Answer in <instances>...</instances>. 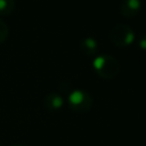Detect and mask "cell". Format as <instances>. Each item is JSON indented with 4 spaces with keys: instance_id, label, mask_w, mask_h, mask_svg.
Wrapping results in <instances>:
<instances>
[{
    "instance_id": "obj_1",
    "label": "cell",
    "mask_w": 146,
    "mask_h": 146,
    "mask_svg": "<svg viewBox=\"0 0 146 146\" xmlns=\"http://www.w3.org/2000/svg\"><path fill=\"white\" fill-rule=\"evenodd\" d=\"M96 73L103 79H113L120 72V63L108 54H102L94 58L92 62Z\"/></svg>"
},
{
    "instance_id": "obj_2",
    "label": "cell",
    "mask_w": 146,
    "mask_h": 146,
    "mask_svg": "<svg viewBox=\"0 0 146 146\" xmlns=\"http://www.w3.org/2000/svg\"><path fill=\"white\" fill-rule=\"evenodd\" d=\"M110 40L116 47H127L135 40V32L128 24H116L110 31Z\"/></svg>"
},
{
    "instance_id": "obj_3",
    "label": "cell",
    "mask_w": 146,
    "mask_h": 146,
    "mask_svg": "<svg viewBox=\"0 0 146 146\" xmlns=\"http://www.w3.org/2000/svg\"><path fill=\"white\" fill-rule=\"evenodd\" d=\"M68 106L71 110L78 113L88 112L92 106V97L91 95L82 89H74L70 92L67 97Z\"/></svg>"
},
{
    "instance_id": "obj_4",
    "label": "cell",
    "mask_w": 146,
    "mask_h": 146,
    "mask_svg": "<svg viewBox=\"0 0 146 146\" xmlns=\"http://www.w3.org/2000/svg\"><path fill=\"white\" fill-rule=\"evenodd\" d=\"M141 8V0H122L120 2V13L128 18L135 17Z\"/></svg>"
},
{
    "instance_id": "obj_5",
    "label": "cell",
    "mask_w": 146,
    "mask_h": 146,
    "mask_svg": "<svg viewBox=\"0 0 146 146\" xmlns=\"http://www.w3.org/2000/svg\"><path fill=\"white\" fill-rule=\"evenodd\" d=\"M43 105L48 111H51V112L58 111L64 105V98L62 97V95L57 92H50L44 97Z\"/></svg>"
},
{
    "instance_id": "obj_6",
    "label": "cell",
    "mask_w": 146,
    "mask_h": 146,
    "mask_svg": "<svg viewBox=\"0 0 146 146\" xmlns=\"http://www.w3.org/2000/svg\"><path fill=\"white\" fill-rule=\"evenodd\" d=\"M80 47H81L82 51L86 55L92 56L97 51L98 43H97V41L92 36H86V38H83V39L80 40Z\"/></svg>"
},
{
    "instance_id": "obj_7",
    "label": "cell",
    "mask_w": 146,
    "mask_h": 146,
    "mask_svg": "<svg viewBox=\"0 0 146 146\" xmlns=\"http://www.w3.org/2000/svg\"><path fill=\"white\" fill-rule=\"evenodd\" d=\"M15 0H0V15H10L15 10Z\"/></svg>"
},
{
    "instance_id": "obj_8",
    "label": "cell",
    "mask_w": 146,
    "mask_h": 146,
    "mask_svg": "<svg viewBox=\"0 0 146 146\" xmlns=\"http://www.w3.org/2000/svg\"><path fill=\"white\" fill-rule=\"evenodd\" d=\"M8 35H9L8 25L5 23V21H2L0 18V44L8 39Z\"/></svg>"
},
{
    "instance_id": "obj_9",
    "label": "cell",
    "mask_w": 146,
    "mask_h": 146,
    "mask_svg": "<svg viewBox=\"0 0 146 146\" xmlns=\"http://www.w3.org/2000/svg\"><path fill=\"white\" fill-rule=\"evenodd\" d=\"M138 44L141 49H145L146 50V34L144 35H140L139 39H138Z\"/></svg>"
},
{
    "instance_id": "obj_10",
    "label": "cell",
    "mask_w": 146,
    "mask_h": 146,
    "mask_svg": "<svg viewBox=\"0 0 146 146\" xmlns=\"http://www.w3.org/2000/svg\"><path fill=\"white\" fill-rule=\"evenodd\" d=\"M11 146H27V145H24V144H14Z\"/></svg>"
},
{
    "instance_id": "obj_11",
    "label": "cell",
    "mask_w": 146,
    "mask_h": 146,
    "mask_svg": "<svg viewBox=\"0 0 146 146\" xmlns=\"http://www.w3.org/2000/svg\"><path fill=\"white\" fill-rule=\"evenodd\" d=\"M0 146H1V144H0Z\"/></svg>"
}]
</instances>
